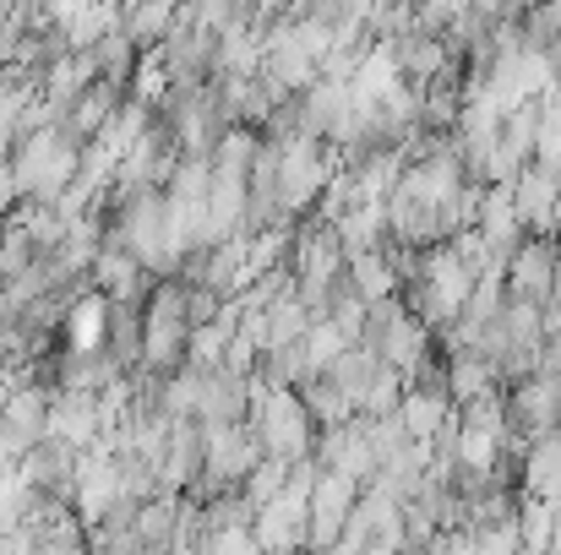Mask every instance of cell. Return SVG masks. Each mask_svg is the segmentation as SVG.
<instances>
[{
    "label": "cell",
    "instance_id": "1",
    "mask_svg": "<svg viewBox=\"0 0 561 555\" xmlns=\"http://www.w3.org/2000/svg\"><path fill=\"white\" fill-rule=\"evenodd\" d=\"M256 386V381H251ZM262 441V458H278V463H306L311 447H317V425L300 403V392H262L251 397V419H245Z\"/></svg>",
    "mask_w": 561,
    "mask_h": 555
},
{
    "label": "cell",
    "instance_id": "2",
    "mask_svg": "<svg viewBox=\"0 0 561 555\" xmlns=\"http://www.w3.org/2000/svg\"><path fill=\"white\" fill-rule=\"evenodd\" d=\"M333 170H339V153L328 142H311V137L284 142V159H278V207H284L289 223L317 207V196H322V185L333 181Z\"/></svg>",
    "mask_w": 561,
    "mask_h": 555
},
{
    "label": "cell",
    "instance_id": "3",
    "mask_svg": "<svg viewBox=\"0 0 561 555\" xmlns=\"http://www.w3.org/2000/svg\"><path fill=\"white\" fill-rule=\"evenodd\" d=\"M360 490H366V485H355L350 474H317L311 501H306V551L328 555L344 540V523H350Z\"/></svg>",
    "mask_w": 561,
    "mask_h": 555
},
{
    "label": "cell",
    "instance_id": "4",
    "mask_svg": "<svg viewBox=\"0 0 561 555\" xmlns=\"http://www.w3.org/2000/svg\"><path fill=\"white\" fill-rule=\"evenodd\" d=\"M557 278H561L557 240H529V234H524V245H518L513 262H507V300L546 311V305L557 300Z\"/></svg>",
    "mask_w": 561,
    "mask_h": 555
},
{
    "label": "cell",
    "instance_id": "5",
    "mask_svg": "<svg viewBox=\"0 0 561 555\" xmlns=\"http://www.w3.org/2000/svg\"><path fill=\"white\" fill-rule=\"evenodd\" d=\"M311 463H317L322 474H350L355 485H371L376 479V452H371V436H366V419L355 414L350 425L317 430Z\"/></svg>",
    "mask_w": 561,
    "mask_h": 555
},
{
    "label": "cell",
    "instance_id": "6",
    "mask_svg": "<svg viewBox=\"0 0 561 555\" xmlns=\"http://www.w3.org/2000/svg\"><path fill=\"white\" fill-rule=\"evenodd\" d=\"M507 190H513L518 229H524L529 240H557V229H561V175L529 164L518 181L507 185Z\"/></svg>",
    "mask_w": 561,
    "mask_h": 555
},
{
    "label": "cell",
    "instance_id": "7",
    "mask_svg": "<svg viewBox=\"0 0 561 555\" xmlns=\"http://www.w3.org/2000/svg\"><path fill=\"white\" fill-rule=\"evenodd\" d=\"M251 397H256L251 375H234L224 366L196 370V425H245Z\"/></svg>",
    "mask_w": 561,
    "mask_h": 555
},
{
    "label": "cell",
    "instance_id": "8",
    "mask_svg": "<svg viewBox=\"0 0 561 555\" xmlns=\"http://www.w3.org/2000/svg\"><path fill=\"white\" fill-rule=\"evenodd\" d=\"M88 289L104 294L110 305H142L148 289H153V278L142 273V262H137L126 245H104V251L93 256V267H88Z\"/></svg>",
    "mask_w": 561,
    "mask_h": 555
},
{
    "label": "cell",
    "instance_id": "9",
    "mask_svg": "<svg viewBox=\"0 0 561 555\" xmlns=\"http://www.w3.org/2000/svg\"><path fill=\"white\" fill-rule=\"evenodd\" d=\"M44 436L60 441V447H71V452L99 447V397H93V392H60V386H49Z\"/></svg>",
    "mask_w": 561,
    "mask_h": 555
},
{
    "label": "cell",
    "instance_id": "10",
    "mask_svg": "<svg viewBox=\"0 0 561 555\" xmlns=\"http://www.w3.org/2000/svg\"><path fill=\"white\" fill-rule=\"evenodd\" d=\"M431 344H436V338H431V333H425L409 311H398V316L387 322V333L376 338V360H381V366H392L403 381H409L414 370L431 360Z\"/></svg>",
    "mask_w": 561,
    "mask_h": 555
},
{
    "label": "cell",
    "instance_id": "11",
    "mask_svg": "<svg viewBox=\"0 0 561 555\" xmlns=\"http://www.w3.org/2000/svg\"><path fill=\"white\" fill-rule=\"evenodd\" d=\"M518 485L529 501H551L561 507V430L529 441V452L518 458Z\"/></svg>",
    "mask_w": 561,
    "mask_h": 555
},
{
    "label": "cell",
    "instance_id": "12",
    "mask_svg": "<svg viewBox=\"0 0 561 555\" xmlns=\"http://www.w3.org/2000/svg\"><path fill=\"white\" fill-rule=\"evenodd\" d=\"M447 397H453V408H469V403H480V397H496L502 392V375L496 366L485 360V355H474V349H458V355H447Z\"/></svg>",
    "mask_w": 561,
    "mask_h": 555
},
{
    "label": "cell",
    "instance_id": "13",
    "mask_svg": "<svg viewBox=\"0 0 561 555\" xmlns=\"http://www.w3.org/2000/svg\"><path fill=\"white\" fill-rule=\"evenodd\" d=\"M121 104H126V93H121V88L93 82V88H88V93H82V99L66 109V137H71L77 148H88V142H93V137L110 126V115H115Z\"/></svg>",
    "mask_w": 561,
    "mask_h": 555
},
{
    "label": "cell",
    "instance_id": "14",
    "mask_svg": "<svg viewBox=\"0 0 561 555\" xmlns=\"http://www.w3.org/2000/svg\"><path fill=\"white\" fill-rule=\"evenodd\" d=\"M131 540L148 555H175V545H181V496H153V501H142Z\"/></svg>",
    "mask_w": 561,
    "mask_h": 555
},
{
    "label": "cell",
    "instance_id": "15",
    "mask_svg": "<svg viewBox=\"0 0 561 555\" xmlns=\"http://www.w3.org/2000/svg\"><path fill=\"white\" fill-rule=\"evenodd\" d=\"M344 284H350V294H355V300H366V305H376V300H398V278H392L387 245L350 256V262H344Z\"/></svg>",
    "mask_w": 561,
    "mask_h": 555
},
{
    "label": "cell",
    "instance_id": "16",
    "mask_svg": "<svg viewBox=\"0 0 561 555\" xmlns=\"http://www.w3.org/2000/svg\"><path fill=\"white\" fill-rule=\"evenodd\" d=\"M104 349H110V360L126 370V375L142 370V305H110V316H104Z\"/></svg>",
    "mask_w": 561,
    "mask_h": 555
},
{
    "label": "cell",
    "instance_id": "17",
    "mask_svg": "<svg viewBox=\"0 0 561 555\" xmlns=\"http://www.w3.org/2000/svg\"><path fill=\"white\" fill-rule=\"evenodd\" d=\"M333 240H339L344 262H350V256H360V251H376V245H387V218H381V207H371V201L350 207V212H344V218L333 223Z\"/></svg>",
    "mask_w": 561,
    "mask_h": 555
},
{
    "label": "cell",
    "instance_id": "18",
    "mask_svg": "<svg viewBox=\"0 0 561 555\" xmlns=\"http://www.w3.org/2000/svg\"><path fill=\"white\" fill-rule=\"evenodd\" d=\"M88 55H93V66H99V82H110V88H121V93L131 88L137 60H142V55H137V44L121 33V22H115V27H110V33H104V38H99Z\"/></svg>",
    "mask_w": 561,
    "mask_h": 555
},
{
    "label": "cell",
    "instance_id": "19",
    "mask_svg": "<svg viewBox=\"0 0 561 555\" xmlns=\"http://www.w3.org/2000/svg\"><path fill=\"white\" fill-rule=\"evenodd\" d=\"M44 419H49V386H38V381L16 386L5 397V408H0V425L27 436V441H44Z\"/></svg>",
    "mask_w": 561,
    "mask_h": 555
},
{
    "label": "cell",
    "instance_id": "20",
    "mask_svg": "<svg viewBox=\"0 0 561 555\" xmlns=\"http://www.w3.org/2000/svg\"><path fill=\"white\" fill-rule=\"evenodd\" d=\"M175 27V5H121V33L137 44V55L159 49Z\"/></svg>",
    "mask_w": 561,
    "mask_h": 555
},
{
    "label": "cell",
    "instance_id": "21",
    "mask_svg": "<svg viewBox=\"0 0 561 555\" xmlns=\"http://www.w3.org/2000/svg\"><path fill=\"white\" fill-rule=\"evenodd\" d=\"M491 245H524V229H518V212H513V190L507 185H485V201H480V223H474Z\"/></svg>",
    "mask_w": 561,
    "mask_h": 555
},
{
    "label": "cell",
    "instance_id": "22",
    "mask_svg": "<svg viewBox=\"0 0 561 555\" xmlns=\"http://www.w3.org/2000/svg\"><path fill=\"white\" fill-rule=\"evenodd\" d=\"M306 327H311V316H306V305L295 300V284L262 311V333H267V349H284V344H300L306 338ZM262 349V355H267Z\"/></svg>",
    "mask_w": 561,
    "mask_h": 555
},
{
    "label": "cell",
    "instance_id": "23",
    "mask_svg": "<svg viewBox=\"0 0 561 555\" xmlns=\"http://www.w3.org/2000/svg\"><path fill=\"white\" fill-rule=\"evenodd\" d=\"M295 392H300V403H306V414H311L317 430H333V425H350V419H355L350 397H344L328 375H311V381H300Z\"/></svg>",
    "mask_w": 561,
    "mask_h": 555
},
{
    "label": "cell",
    "instance_id": "24",
    "mask_svg": "<svg viewBox=\"0 0 561 555\" xmlns=\"http://www.w3.org/2000/svg\"><path fill=\"white\" fill-rule=\"evenodd\" d=\"M148 120H153V109H148V104H137V99H126V104H121V109L110 115V126H104V131L93 137V142H99L104 153L126 159V153L137 148V137L148 131Z\"/></svg>",
    "mask_w": 561,
    "mask_h": 555
},
{
    "label": "cell",
    "instance_id": "25",
    "mask_svg": "<svg viewBox=\"0 0 561 555\" xmlns=\"http://www.w3.org/2000/svg\"><path fill=\"white\" fill-rule=\"evenodd\" d=\"M251 153H256V131H245V126H229L224 137H218V148H213V175H224V181H245V170H251Z\"/></svg>",
    "mask_w": 561,
    "mask_h": 555
},
{
    "label": "cell",
    "instance_id": "26",
    "mask_svg": "<svg viewBox=\"0 0 561 555\" xmlns=\"http://www.w3.org/2000/svg\"><path fill=\"white\" fill-rule=\"evenodd\" d=\"M300 349H306V366H311V375H328V370H333V360H339L344 349H355V344H344V333L322 316V322H311V327H306Z\"/></svg>",
    "mask_w": 561,
    "mask_h": 555
},
{
    "label": "cell",
    "instance_id": "27",
    "mask_svg": "<svg viewBox=\"0 0 561 555\" xmlns=\"http://www.w3.org/2000/svg\"><path fill=\"white\" fill-rule=\"evenodd\" d=\"M289 485V463H278V458H262L251 474H245V485H240V496H245V507L256 512V507H267L278 490Z\"/></svg>",
    "mask_w": 561,
    "mask_h": 555
},
{
    "label": "cell",
    "instance_id": "28",
    "mask_svg": "<svg viewBox=\"0 0 561 555\" xmlns=\"http://www.w3.org/2000/svg\"><path fill=\"white\" fill-rule=\"evenodd\" d=\"M33 262H38V245H33L22 229H11V223H5V234H0V289H5V284H16V278H27V273H33Z\"/></svg>",
    "mask_w": 561,
    "mask_h": 555
},
{
    "label": "cell",
    "instance_id": "29",
    "mask_svg": "<svg viewBox=\"0 0 561 555\" xmlns=\"http://www.w3.org/2000/svg\"><path fill=\"white\" fill-rule=\"evenodd\" d=\"M88 555H148V551H142L131 534L110 540V534H99V529H93V534H88Z\"/></svg>",
    "mask_w": 561,
    "mask_h": 555
},
{
    "label": "cell",
    "instance_id": "30",
    "mask_svg": "<svg viewBox=\"0 0 561 555\" xmlns=\"http://www.w3.org/2000/svg\"><path fill=\"white\" fill-rule=\"evenodd\" d=\"M0 555H38V551H33V540L22 529H11V534H0Z\"/></svg>",
    "mask_w": 561,
    "mask_h": 555
},
{
    "label": "cell",
    "instance_id": "31",
    "mask_svg": "<svg viewBox=\"0 0 561 555\" xmlns=\"http://www.w3.org/2000/svg\"><path fill=\"white\" fill-rule=\"evenodd\" d=\"M557 251H561V229H557Z\"/></svg>",
    "mask_w": 561,
    "mask_h": 555
}]
</instances>
